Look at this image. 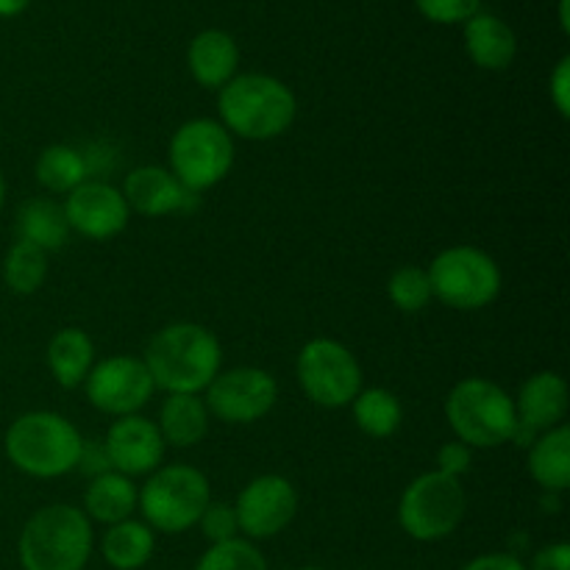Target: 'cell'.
Returning <instances> with one entry per match:
<instances>
[{
    "mask_svg": "<svg viewBox=\"0 0 570 570\" xmlns=\"http://www.w3.org/2000/svg\"><path fill=\"white\" fill-rule=\"evenodd\" d=\"M165 440H161L159 426L142 415L117 417L109 426L104 440L106 460L111 471L122 476H150L165 460Z\"/></svg>",
    "mask_w": 570,
    "mask_h": 570,
    "instance_id": "obj_15",
    "label": "cell"
},
{
    "mask_svg": "<svg viewBox=\"0 0 570 570\" xmlns=\"http://www.w3.org/2000/svg\"><path fill=\"white\" fill-rule=\"evenodd\" d=\"M471 449H468L465 443H460V440H451V443H445L443 449L438 451V471L445 473V476H465V473L471 471Z\"/></svg>",
    "mask_w": 570,
    "mask_h": 570,
    "instance_id": "obj_33",
    "label": "cell"
},
{
    "mask_svg": "<svg viewBox=\"0 0 570 570\" xmlns=\"http://www.w3.org/2000/svg\"><path fill=\"white\" fill-rule=\"evenodd\" d=\"M22 570H83L92 557V521L72 504L33 512L17 543Z\"/></svg>",
    "mask_w": 570,
    "mask_h": 570,
    "instance_id": "obj_3",
    "label": "cell"
},
{
    "mask_svg": "<svg viewBox=\"0 0 570 570\" xmlns=\"http://www.w3.org/2000/svg\"><path fill=\"white\" fill-rule=\"evenodd\" d=\"M354 421L367 438H390L401 429V421H404V406H401L399 395L390 393L384 387H367L360 390L354 401Z\"/></svg>",
    "mask_w": 570,
    "mask_h": 570,
    "instance_id": "obj_27",
    "label": "cell"
},
{
    "mask_svg": "<svg viewBox=\"0 0 570 570\" xmlns=\"http://www.w3.org/2000/svg\"><path fill=\"white\" fill-rule=\"evenodd\" d=\"M209 417L212 415L200 395L173 393L161 404L156 426H159L165 445L189 449V445H198L209 434Z\"/></svg>",
    "mask_w": 570,
    "mask_h": 570,
    "instance_id": "obj_21",
    "label": "cell"
},
{
    "mask_svg": "<svg viewBox=\"0 0 570 570\" xmlns=\"http://www.w3.org/2000/svg\"><path fill=\"white\" fill-rule=\"evenodd\" d=\"M200 529H204V538L215 543H228V540L237 538V515H234L232 504H223V501H209V507L204 510V515L198 518Z\"/></svg>",
    "mask_w": 570,
    "mask_h": 570,
    "instance_id": "obj_31",
    "label": "cell"
},
{
    "mask_svg": "<svg viewBox=\"0 0 570 570\" xmlns=\"http://www.w3.org/2000/svg\"><path fill=\"white\" fill-rule=\"evenodd\" d=\"M206 410L223 423H256L276 406L278 384L262 367L220 371L204 390Z\"/></svg>",
    "mask_w": 570,
    "mask_h": 570,
    "instance_id": "obj_11",
    "label": "cell"
},
{
    "mask_svg": "<svg viewBox=\"0 0 570 570\" xmlns=\"http://www.w3.org/2000/svg\"><path fill=\"white\" fill-rule=\"evenodd\" d=\"M187 65L195 81L204 89H217L220 92L239 67V48L234 42L232 33L220 31V28H209L200 31L198 37L189 42Z\"/></svg>",
    "mask_w": 570,
    "mask_h": 570,
    "instance_id": "obj_18",
    "label": "cell"
},
{
    "mask_svg": "<svg viewBox=\"0 0 570 570\" xmlns=\"http://www.w3.org/2000/svg\"><path fill=\"white\" fill-rule=\"evenodd\" d=\"M120 193L126 198L128 209L139 212L145 217H165L173 215V212L189 209V198H195V193L181 187V181L170 170L156 165L134 167L126 176Z\"/></svg>",
    "mask_w": 570,
    "mask_h": 570,
    "instance_id": "obj_16",
    "label": "cell"
},
{
    "mask_svg": "<svg viewBox=\"0 0 570 570\" xmlns=\"http://www.w3.org/2000/svg\"><path fill=\"white\" fill-rule=\"evenodd\" d=\"M31 0H0V17H17L28 9Z\"/></svg>",
    "mask_w": 570,
    "mask_h": 570,
    "instance_id": "obj_37",
    "label": "cell"
},
{
    "mask_svg": "<svg viewBox=\"0 0 570 570\" xmlns=\"http://www.w3.org/2000/svg\"><path fill=\"white\" fill-rule=\"evenodd\" d=\"M170 173L189 193L215 187L234 167V137L220 120L198 117L178 126L170 139Z\"/></svg>",
    "mask_w": 570,
    "mask_h": 570,
    "instance_id": "obj_8",
    "label": "cell"
},
{
    "mask_svg": "<svg viewBox=\"0 0 570 570\" xmlns=\"http://www.w3.org/2000/svg\"><path fill=\"white\" fill-rule=\"evenodd\" d=\"M532 570H570V546L551 543L540 549L532 560Z\"/></svg>",
    "mask_w": 570,
    "mask_h": 570,
    "instance_id": "obj_35",
    "label": "cell"
},
{
    "mask_svg": "<svg viewBox=\"0 0 570 570\" xmlns=\"http://www.w3.org/2000/svg\"><path fill=\"white\" fill-rule=\"evenodd\" d=\"M48 276V254L31 243L17 239L3 259V282L11 293L33 295Z\"/></svg>",
    "mask_w": 570,
    "mask_h": 570,
    "instance_id": "obj_28",
    "label": "cell"
},
{
    "mask_svg": "<svg viewBox=\"0 0 570 570\" xmlns=\"http://www.w3.org/2000/svg\"><path fill=\"white\" fill-rule=\"evenodd\" d=\"M83 390H87L89 404L98 412L111 417H126L137 415L154 399L156 384L142 360L117 354L92 365Z\"/></svg>",
    "mask_w": 570,
    "mask_h": 570,
    "instance_id": "obj_12",
    "label": "cell"
},
{
    "mask_svg": "<svg viewBox=\"0 0 570 570\" xmlns=\"http://www.w3.org/2000/svg\"><path fill=\"white\" fill-rule=\"evenodd\" d=\"M468 510L460 479L429 471L404 490L399 504V523L412 540L434 543L454 532Z\"/></svg>",
    "mask_w": 570,
    "mask_h": 570,
    "instance_id": "obj_9",
    "label": "cell"
},
{
    "mask_svg": "<svg viewBox=\"0 0 570 570\" xmlns=\"http://www.w3.org/2000/svg\"><path fill=\"white\" fill-rule=\"evenodd\" d=\"M142 362L156 390L200 395L220 373L223 351L215 334L200 323H173L150 337Z\"/></svg>",
    "mask_w": 570,
    "mask_h": 570,
    "instance_id": "obj_1",
    "label": "cell"
},
{
    "mask_svg": "<svg viewBox=\"0 0 570 570\" xmlns=\"http://www.w3.org/2000/svg\"><path fill=\"white\" fill-rule=\"evenodd\" d=\"M95 365V343L83 328H61L48 343V367L56 384L65 390H76L87 382Z\"/></svg>",
    "mask_w": 570,
    "mask_h": 570,
    "instance_id": "obj_20",
    "label": "cell"
},
{
    "mask_svg": "<svg viewBox=\"0 0 570 570\" xmlns=\"http://www.w3.org/2000/svg\"><path fill=\"white\" fill-rule=\"evenodd\" d=\"M295 512H298V493L289 479L276 473L256 476L254 482L245 484L234 504L239 532H245L248 540L276 538L293 523Z\"/></svg>",
    "mask_w": 570,
    "mask_h": 570,
    "instance_id": "obj_13",
    "label": "cell"
},
{
    "mask_svg": "<svg viewBox=\"0 0 570 570\" xmlns=\"http://www.w3.org/2000/svg\"><path fill=\"white\" fill-rule=\"evenodd\" d=\"M3 200H6V178L0 173V209H3Z\"/></svg>",
    "mask_w": 570,
    "mask_h": 570,
    "instance_id": "obj_39",
    "label": "cell"
},
{
    "mask_svg": "<svg viewBox=\"0 0 570 570\" xmlns=\"http://www.w3.org/2000/svg\"><path fill=\"white\" fill-rule=\"evenodd\" d=\"M568 6H570V0H560V26L566 33H570V14H568L570 9Z\"/></svg>",
    "mask_w": 570,
    "mask_h": 570,
    "instance_id": "obj_38",
    "label": "cell"
},
{
    "mask_svg": "<svg viewBox=\"0 0 570 570\" xmlns=\"http://www.w3.org/2000/svg\"><path fill=\"white\" fill-rule=\"evenodd\" d=\"M37 181L42 184L48 193L53 195H67L83 184L89 178V161L72 145H48V148L39 154L37 167Z\"/></svg>",
    "mask_w": 570,
    "mask_h": 570,
    "instance_id": "obj_26",
    "label": "cell"
},
{
    "mask_svg": "<svg viewBox=\"0 0 570 570\" xmlns=\"http://www.w3.org/2000/svg\"><path fill=\"white\" fill-rule=\"evenodd\" d=\"M17 239L20 243H31L42 248L45 254L59 250L70 237V226L65 220V209L56 200L48 198H31L20 206L17 212Z\"/></svg>",
    "mask_w": 570,
    "mask_h": 570,
    "instance_id": "obj_24",
    "label": "cell"
},
{
    "mask_svg": "<svg viewBox=\"0 0 570 570\" xmlns=\"http://www.w3.org/2000/svg\"><path fill=\"white\" fill-rule=\"evenodd\" d=\"M298 570H321V568H298Z\"/></svg>",
    "mask_w": 570,
    "mask_h": 570,
    "instance_id": "obj_40",
    "label": "cell"
},
{
    "mask_svg": "<svg viewBox=\"0 0 570 570\" xmlns=\"http://www.w3.org/2000/svg\"><path fill=\"white\" fill-rule=\"evenodd\" d=\"M432 295L460 312H476L501 293V271L490 254L473 245H454L434 256L426 267Z\"/></svg>",
    "mask_w": 570,
    "mask_h": 570,
    "instance_id": "obj_7",
    "label": "cell"
},
{
    "mask_svg": "<svg viewBox=\"0 0 570 570\" xmlns=\"http://www.w3.org/2000/svg\"><path fill=\"white\" fill-rule=\"evenodd\" d=\"M195 570H267V562L250 540L234 538L228 543L209 546Z\"/></svg>",
    "mask_w": 570,
    "mask_h": 570,
    "instance_id": "obj_30",
    "label": "cell"
},
{
    "mask_svg": "<svg viewBox=\"0 0 570 570\" xmlns=\"http://www.w3.org/2000/svg\"><path fill=\"white\" fill-rule=\"evenodd\" d=\"M415 6L426 20L440 22V26H456V22L471 20L482 0H415Z\"/></svg>",
    "mask_w": 570,
    "mask_h": 570,
    "instance_id": "obj_32",
    "label": "cell"
},
{
    "mask_svg": "<svg viewBox=\"0 0 570 570\" xmlns=\"http://www.w3.org/2000/svg\"><path fill=\"white\" fill-rule=\"evenodd\" d=\"M445 417L468 449H499L510 443L518 426L515 399L501 384L482 376L454 384L445 399Z\"/></svg>",
    "mask_w": 570,
    "mask_h": 570,
    "instance_id": "obj_5",
    "label": "cell"
},
{
    "mask_svg": "<svg viewBox=\"0 0 570 570\" xmlns=\"http://www.w3.org/2000/svg\"><path fill=\"white\" fill-rule=\"evenodd\" d=\"M568 404L566 379L554 371H540L521 384V393L515 399L518 423L543 434L566 423Z\"/></svg>",
    "mask_w": 570,
    "mask_h": 570,
    "instance_id": "obj_17",
    "label": "cell"
},
{
    "mask_svg": "<svg viewBox=\"0 0 570 570\" xmlns=\"http://www.w3.org/2000/svg\"><path fill=\"white\" fill-rule=\"evenodd\" d=\"M3 449L17 471L33 479H56L76 471L83 440L65 415L26 412L9 426Z\"/></svg>",
    "mask_w": 570,
    "mask_h": 570,
    "instance_id": "obj_4",
    "label": "cell"
},
{
    "mask_svg": "<svg viewBox=\"0 0 570 570\" xmlns=\"http://www.w3.org/2000/svg\"><path fill=\"white\" fill-rule=\"evenodd\" d=\"M220 126L232 137L267 142L289 131L298 115L295 92L278 78L265 72H243L234 76L217 98Z\"/></svg>",
    "mask_w": 570,
    "mask_h": 570,
    "instance_id": "obj_2",
    "label": "cell"
},
{
    "mask_svg": "<svg viewBox=\"0 0 570 570\" xmlns=\"http://www.w3.org/2000/svg\"><path fill=\"white\" fill-rule=\"evenodd\" d=\"M387 295L401 312L406 315H415V312H423L429 304H432V282H429V273L423 267L406 265L399 267V271L390 276L387 282Z\"/></svg>",
    "mask_w": 570,
    "mask_h": 570,
    "instance_id": "obj_29",
    "label": "cell"
},
{
    "mask_svg": "<svg viewBox=\"0 0 570 570\" xmlns=\"http://www.w3.org/2000/svg\"><path fill=\"white\" fill-rule=\"evenodd\" d=\"M462 570H529V568L523 566L515 554H499V551H495V554L476 557V560L468 562Z\"/></svg>",
    "mask_w": 570,
    "mask_h": 570,
    "instance_id": "obj_36",
    "label": "cell"
},
{
    "mask_svg": "<svg viewBox=\"0 0 570 570\" xmlns=\"http://www.w3.org/2000/svg\"><path fill=\"white\" fill-rule=\"evenodd\" d=\"M529 473L546 493H566L570 484V429H549L529 445Z\"/></svg>",
    "mask_w": 570,
    "mask_h": 570,
    "instance_id": "obj_23",
    "label": "cell"
},
{
    "mask_svg": "<svg viewBox=\"0 0 570 570\" xmlns=\"http://www.w3.org/2000/svg\"><path fill=\"white\" fill-rule=\"evenodd\" d=\"M465 50L482 70H507L518 53L515 31L501 17L479 9L471 20H465Z\"/></svg>",
    "mask_w": 570,
    "mask_h": 570,
    "instance_id": "obj_19",
    "label": "cell"
},
{
    "mask_svg": "<svg viewBox=\"0 0 570 570\" xmlns=\"http://www.w3.org/2000/svg\"><path fill=\"white\" fill-rule=\"evenodd\" d=\"M212 501L209 479L193 465L156 468L137 493V510L154 532L181 534L198 523Z\"/></svg>",
    "mask_w": 570,
    "mask_h": 570,
    "instance_id": "obj_6",
    "label": "cell"
},
{
    "mask_svg": "<svg viewBox=\"0 0 570 570\" xmlns=\"http://www.w3.org/2000/svg\"><path fill=\"white\" fill-rule=\"evenodd\" d=\"M61 209H65L70 232L87 239H100V243L126 232L128 217H131L120 189L106 181H95V178H87L72 193H67Z\"/></svg>",
    "mask_w": 570,
    "mask_h": 570,
    "instance_id": "obj_14",
    "label": "cell"
},
{
    "mask_svg": "<svg viewBox=\"0 0 570 570\" xmlns=\"http://www.w3.org/2000/svg\"><path fill=\"white\" fill-rule=\"evenodd\" d=\"M295 376L306 399L326 410L348 406L362 390V367L351 348L328 337L309 340L295 362Z\"/></svg>",
    "mask_w": 570,
    "mask_h": 570,
    "instance_id": "obj_10",
    "label": "cell"
},
{
    "mask_svg": "<svg viewBox=\"0 0 570 570\" xmlns=\"http://www.w3.org/2000/svg\"><path fill=\"white\" fill-rule=\"evenodd\" d=\"M156 549L154 529L145 521H120L106 529L104 560L115 570H139L150 562Z\"/></svg>",
    "mask_w": 570,
    "mask_h": 570,
    "instance_id": "obj_25",
    "label": "cell"
},
{
    "mask_svg": "<svg viewBox=\"0 0 570 570\" xmlns=\"http://www.w3.org/2000/svg\"><path fill=\"white\" fill-rule=\"evenodd\" d=\"M137 484L128 476H122V473H100V476L89 482L87 493H83V515L89 521L115 527V523L128 521L131 512L137 510Z\"/></svg>",
    "mask_w": 570,
    "mask_h": 570,
    "instance_id": "obj_22",
    "label": "cell"
},
{
    "mask_svg": "<svg viewBox=\"0 0 570 570\" xmlns=\"http://www.w3.org/2000/svg\"><path fill=\"white\" fill-rule=\"evenodd\" d=\"M549 95L554 109L560 111V117H570V56H562L557 61L554 72L549 78Z\"/></svg>",
    "mask_w": 570,
    "mask_h": 570,
    "instance_id": "obj_34",
    "label": "cell"
}]
</instances>
